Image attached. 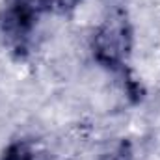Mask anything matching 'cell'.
<instances>
[{"label":"cell","mask_w":160,"mask_h":160,"mask_svg":"<svg viewBox=\"0 0 160 160\" xmlns=\"http://www.w3.org/2000/svg\"><path fill=\"white\" fill-rule=\"evenodd\" d=\"M134 48V28L123 2L108 6L91 38L93 60L106 71L123 73Z\"/></svg>","instance_id":"obj_1"},{"label":"cell","mask_w":160,"mask_h":160,"mask_svg":"<svg viewBox=\"0 0 160 160\" xmlns=\"http://www.w3.org/2000/svg\"><path fill=\"white\" fill-rule=\"evenodd\" d=\"M47 15H56V0H6L0 8V39L4 47L19 58L24 56Z\"/></svg>","instance_id":"obj_2"},{"label":"cell","mask_w":160,"mask_h":160,"mask_svg":"<svg viewBox=\"0 0 160 160\" xmlns=\"http://www.w3.org/2000/svg\"><path fill=\"white\" fill-rule=\"evenodd\" d=\"M97 160H134V143L128 138H123L106 149Z\"/></svg>","instance_id":"obj_4"},{"label":"cell","mask_w":160,"mask_h":160,"mask_svg":"<svg viewBox=\"0 0 160 160\" xmlns=\"http://www.w3.org/2000/svg\"><path fill=\"white\" fill-rule=\"evenodd\" d=\"M84 0H56V13L58 15H67L75 11Z\"/></svg>","instance_id":"obj_5"},{"label":"cell","mask_w":160,"mask_h":160,"mask_svg":"<svg viewBox=\"0 0 160 160\" xmlns=\"http://www.w3.org/2000/svg\"><path fill=\"white\" fill-rule=\"evenodd\" d=\"M0 160H36L34 143L26 138H17L4 147Z\"/></svg>","instance_id":"obj_3"}]
</instances>
